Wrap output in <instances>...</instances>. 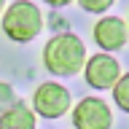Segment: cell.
I'll return each mask as SVG.
<instances>
[{
    "mask_svg": "<svg viewBox=\"0 0 129 129\" xmlns=\"http://www.w3.org/2000/svg\"><path fill=\"white\" fill-rule=\"evenodd\" d=\"M73 126L75 129H110L113 110L100 97H83L73 108Z\"/></svg>",
    "mask_w": 129,
    "mask_h": 129,
    "instance_id": "277c9868",
    "label": "cell"
},
{
    "mask_svg": "<svg viewBox=\"0 0 129 129\" xmlns=\"http://www.w3.org/2000/svg\"><path fill=\"white\" fill-rule=\"evenodd\" d=\"M0 129H35V108H27L22 100L3 108L0 113Z\"/></svg>",
    "mask_w": 129,
    "mask_h": 129,
    "instance_id": "52a82bcc",
    "label": "cell"
},
{
    "mask_svg": "<svg viewBox=\"0 0 129 129\" xmlns=\"http://www.w3.org/2000/svg\"><path fill=\"white\" fill-rule=\"evenodd\" d=\"M43 3H48V6H54V8H64V6H70L73 0H43Z\"/></svg>",
    "mask_w": 129,
    "mask_h": 129,
    "instance_id": "8fae6325",
    "label": "cell"
},
{
    "mask_svg": "<svg viewBox=\"0 0 129 129\" xmlns=\"http://www.w3.org/2000/svg\"><path fill=\"white\" fill-rule=\"evenodd\" d=\"M32 108L40 118H62L70 110V91L56 83V81H46L35 89L32 94Z\"/></svg>",
    "mask_w": 129,
    "mask_h": 129,
    "instance_id": "3957f363",
    "label": "cell"
},
{
    "mask_svg": "<svg viewBox=\"0 0 129 129\" xmlns=\"http://www.w3.org/2000/svg\"><path fill=\"white\" fill-rule=\"evenodd\" d=\"M113 3H116V0H78V6L83 8L86 14H105Z\"/></svg>",
    "mask_w": 129,
    "mask_h": 129,
    "instance_id": "9c48e42d",
    "label": "cell"
},
{
    "mask_svg": "<svg viewBox=\"0 0 129 129\" xmlns=\"http://www.w3.org/2000/svg\"><path fill=\"white\" fill-rule=\"evenodd\" d=\"M113 102L118 105L124 113H129V73H124L116 86H113Z\"/></svg>",
    "mask_w": 129,
    "mask_h": 129,
    "instance_id": "ba28073f",
    "label": "cell"
},
{
    "mask_svg": "<svg viewBox=\"0 0 129 129\" xmlns=\"http://www.w3.org/2000/svg\"><path fill=\"white\" fill-rule=\"evenodd\" d=\"M91 35L102 51H121L129 40V22H124L121 16H102L94 24Z\"/></svg>",
    "mask_w": 129,
    "mask_h": 129,
    "instance_id": "8992f818",
    "label": "cell"
},
{
    "mask_svg": "<svg viewBox=\"0 0 129 129\" xmlns=\"http://www.w3.org/2000/svg\"><path fill=\"white\" fill-rule=\"evenodd\" d=\"M43 30V14L30 0H16L3 14V32L14 43H30Z\"/></svg>",
    "mask_w": 129,
    "mask_h": 129,
    "instance_id": "7a4b0ae2",
    "label": "cell"
},
{
    "mask_svg": "<svg viewBox=\"0 0 129 129\" xmlns=\"http://www.w3.org/2000/svg\"><path fill=\"white\" fill-rule=\"evenodd\" d=\"M126 22H129V16H126Z\"/></svg>",
    "mask_w": 129,
    "mask_h": 129,
    "instance_id": "7c38bea8",
    "label": "cell"
},
{
    "mask_svg": "<svg viewBox=\"0 0 129 129\" xmlns=\"http://www.w3.org/2000/svg\"><path fill=\"white\" fill-rule=\"evenodd\" d=\"M83 78L91 89H113L116 81L121 78V64L118 59H113L110 51H100V54L89 56L86 67H83Z\"/></svg>",
    "mask_w": 129,
    "mask_h": 129,
    "instance_id": "5b68a950",
    "label": "cell"
},
{
    "mask_svg": "<svg viewBox=\"0 0 129 129\" xmlns=\"http://www.w3.org/2000/svg\"><path fill=\"white\" fill-rule=\"evenodd\" d=\"M14 94H11V86L8 83H3V108H8V105H14Z\"/></svg>",
    "mask_w": 129,
    "mask_h": 129,
    "instance_id": "30bf717a",
    "label": "cell"
},
{
    "mask_svg": "<svg viewBox=\"0 0 129 129\" xmlns=\"http://www.w3.org/2000/svg\"><path fill=\"white\" fill-rule=\"evenodd\" d=\"M89 56H86V46L75 32H62L46 40L43 46V67L56 78H70L78 75L86 67Z\"/></svg>",
    "mask_w": 129,
    "mask_h": 129,
    "instance_id": "6da1fadb",
    "label": "cell"
}]
</instances>
